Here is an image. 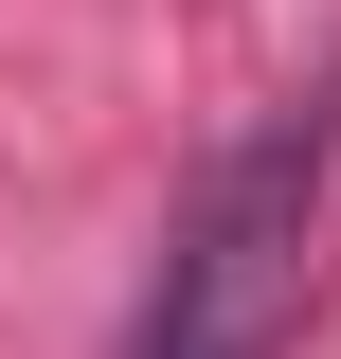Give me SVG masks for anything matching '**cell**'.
Wrapping results in <instances>:
<instances>
[{
  "instance_id": "6da1fadb",
  "label": "cell",
  "mask_w": 341,
  "mask_h": 359,
  "mask_svg": "<svg viewBox=\"0 0 341 359\" xmlns=\"http://www.w3.org/2000/svg\"><path fill=\"white\" fill-rule=\"evenodd\" d=\"M323 144H341V108H323V90H288V108H252V126L198 162V198L162 216V269H144L126 359H269V341L305 323V216H323Z\"/></svg>"
}]
</instances>
